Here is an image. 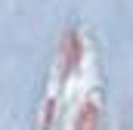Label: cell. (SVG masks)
I'll use <instances>...</instances> for the list:
<instances>
[{"label":"cell","instance_id":"cell-2","mask_svg":"<svg viewBox=\"0 0 133 130\" xmlns=\"http://www.w3.org/2000/svg\"><path fill=\"white\" fill-rule=\"evenodd\" d=\"M81 53H84V47H81L77 34H68V37H65V56H68V65L77 62V59H81Z\"/></svg>","mask_w":133,"mask_h":130},{"label":"cell","instance_id":"cell-1","mask_svg":"<svg viewBox=\"0 0 133 130\" xmlns=\"http://www.w3.org/2000/svg\"><path fill=\"white\" fill-rule=\"evenodd\" d=\"M96 124H99L96 105H84L81 115H77V121H74V130H96Z\"/></svg>","mask_w":133,"mask_h":130}]
</instances>
